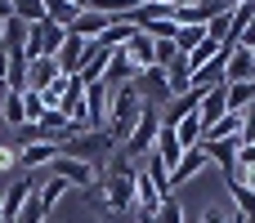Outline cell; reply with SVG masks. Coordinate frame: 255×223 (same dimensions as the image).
Returning a JSON list of instances; mask_svg holds the SVG:
<instances>
[{
    "instance_id": "1",
    "label": "cell",
    "mask_w": 255,
    "mask_h": 223,
    "mask_svg": "<svg viewBox=\"0 0 255 223\" xmlns=\"http://www.w3.org/2000/svg\"><path fill=\"white\" fill-rule=\"evenodd\" d=\"M134 179H139V165L130 161V156H112L108 165H103V174H99V206L108 210V215H130L134 210Z\"/></svg>"
},
{
    "instance_id": "2",
    "label": "cell",
    "mask_w": 255,
    "mask_h": 223,
    "mask_svg": "<svg viewBox=\"0 0 255 223\" xmlns=\"http://www.w3.org/2000/svg\"><path fill=\"white\" fill-rule=\"evenodd\" d=\"M139 107H143V98H139L134 85L112 89V103H108V134H112L117 148L130 139V130H134V121H139Z\"/></svg>"
},
{
    "instance_id": "3",
    "label": "cell",
    "mask_w": 255,
    "mask_h": 223,
    "mask_svg": "<svg viewBox=\"0 0 255 223\" xmlns=\"http://www.w3.org/2000/svg\"><path fill=\"white\" fill-rule=\"evenodd\" d=\"M58 156L103 165V161H112V156H117V143H112V134H108V130H81V134H72V139L58 148Z\"/></svg>"
},
{
    "instance_id": "4",
    "label": "cell",
    "mask_w": 255,
    "mask_h": 223,
    "mask_svg": "<svg viewBox=\"0 0 255 223\" xmlns=\"http://www.w3.org/2000/svg\"><path fill=\"white\" fill-rule=\"evenodd\" d=\"M157 130H161V107H157V103H143V107H139L134 130H130V139H126L117 152H121V156H130V161H143V156L152 152V143H157Z\"/></svg>"
},
{
    "instance_id": "5",
    "label": "cell",
    "mask_w": 255,
    "mask_h": 223,
    "mask_svg": "<svg viewBox=\"0 0 255 223\" xmlns=\"http://www.w3.org/2000/svg\"><path fill=\"white\" fill-rule=\"evenodd\" d=\"M49 174L54 179H63L67 188H99V165H90V161H72V156H58V161H49Z\"/></svg>"
},
{
    "instance_id": "6",
    "label": "cell",
    "mask_w": 255,
    "mask_h": 223,
    "mask_svg": "<svg viewBox=\"0 0 255 223\" xmlns=\"http://www.w3.org/2000/svg\"><path fill=\"white\" fill-rule=\"evenodd\" d=\"M36 197V179H13L4 192H0V223H18L22 206Z\"/></svg>"
},
{
    "instance_id": "7",
    "label": "cell",
    "mask_w": 255,
    "mask_h": 223,
    "mask_svg": "<svg viewBox=\"0 0 255 223\" xmlns=\"http://www.w3.org/2000/svg\"><path fill=\"white\" fill-rule=\"evenodd\" d=\"M134 89H139V98L143 103H157V107H166L175 94H170V80H166V72L161 67H148V72H139L134 76Z\"/></svg>"
},
{
    "instance_id": "8",
    "label": "cell",
    "mask_w": 255,
    "mask_h": 223,
    "mask_svg": "<svg viewBox=\"0 0 255 223\" xmlns=\"http://www.w3.org/2000/svg\"><path fill=\"white\" fill-rule=\"evenodd\" d=\"M36 130H40V139H45V143H58V148H63L72 134H81V125H76V121H67L63 112H45V116L36 121Z\"/></svg>"
},
{
    "instance_id": "9",
    "label": "cell",
    "mask_w": 255,
    "mask_h": 223,
    "mask_svg": "<svg viewBox=\"0 0 255 223\" xmlns=\"http://www.w3.org/2000/svg\"><path fill=\"white\" fill-rule=\"evenodd\" d=\"M108 58H112V49H103L99 40H90L85 63H81V72H76V80H81V85H99V80H103V72H108Z\"/></svg>"
},
{
    "instance_id": "10",
    "label": "cell",
    "mask_w": 255,
    "mask_h": 223,
    "mask_svg": "<svg viewBox=\"0 0 255 223\" xmlns=\"http://www.w3.org/2000/svg\"><path fill=\"white\" fill-rule=\"evenodd\" d=\"M85 49H90V40H81V36H72V31H67L63 49L54 54L58 72H63V76H76V72H81V63H85Z\"/></svg>"
},
{
    "instance_id": "11",
    "label": "cell",
    "mask_w": 255,
    "mask_h": 223,
    "mask_svg": "<svg viewBox=\"0 0 255 223\" xmlns=\"http://www.w3.org/2000/svg\"><path fill=\"white\" fill-rule=\"evenodd\" d=\"M134 76H139V67L126 58V49H112L108 72H103V85H108V89H121V85H134Z\"/></svg>"
},
{
    "instance_id": "12",
    "label": "cell",
    "mask_w": 255,
    "mask_h": 223,
    "mask_svg": "<svg viewBox=\"0 0 255 223\" xmlns=\"http://www.w3.org/2000/svg\"><path fill=\"white\" fill-rule=\"evenodd\" d=\"M202 170H206V152H202V148L184 152V156H179V161L170 165V192H175V188H184L188 179H197Z\"/></svg>"
},
{
    "instance_id": "13",
    "label": "cell",
    "mask_w": 255,
    "mask_h": 223,
    "mask_svg": "<svg viewBox=\"0 0 255 223\" xmlns=\"http://www.w3.org/2000/svg\"><path fill=\"white\" fill-rule=\"evenodd\" d=\"M224 116H229L224 85H211V89H206V98H202V107H197V121H202V130H211V125H220Z\"/></svg>"
},
{
    "instance_id": "14",
    "label": "cell",
    "mask_w": 255,
    "mask_h": 223,
    "mask_svg": "<svg viewBox=\"0 0 255 223\" xmlns=\"http://www.w3.org/2000/svg\"><path fill=\"white\" fill-rule=\"evenodd\" d=\"M238 139H211V143H202V152H206V165H220L224 174L238 165Z\"/></svg>"
},
{
    "instance_id": "15",
    "label": "cell",
    "mask_w": 255,
    "mask_h": 223,
    "mask_svg": "<svg viewBox=\"0 0 255 223\" xmlns=\"http://www.w3.org/2000/svg\"><path fill=\"white\" fill-rule=\"evenodd\" d=\"M108 27H112V18H108V13H99V9H85V13H76V22H72L67 31H72V36H81V40H99Z\"/></svg>"
},
{
    "instance_id": "16",
    "label": "cell",
    "mask_w": 255,
    "mask_h": 223,
    "mask_svg": "<svg viewBox=\"0 0 255 223\" xmlns=\"http://www.w3.org/2000/svg\"><path fill=\"white\" fill-rule=\"evenodd\" d=\"M121 49H126V58H130V63H134L139 72H148V67H157V63H152V54H157V40H152V36H143V31H134V36H130V40L121 45Z\"/></svg>"
},
{
    "instance_id": "17",
    "label": "cell",
    "mask_w": 255,
    "mask_h": 223,
    "mask_svg": "<svg viewBox=\"0 0 255 223\" xmlns=\"http://www.w3.org/2000/svg\"><path fill=\"white\" fill-rule=\"evenodd\" d=\"M49 161H58V143H27V148H18V170H40V165H49Z\"/></svg>"
},
{
    "instance_id": "18",
    "label": "cell",
    "mask_w": 255,
    "mask_h": 223,
    "mask_svg": "<svg viewBox=\"0 0 255 223\" xmlns=\"http://www.w3.org/2000/svg\"><path fill=\"white\" fill-rule=\"evenodd\" d=\"M251 76H255L251 49L233 45V49H229V67H224V85H238V80H251Z\"/></svg>"
},
{
    "instance_id": "19",
    "label": "cell",
    "mask_w": 255,
    "mask_h": 223,
    "mask_svg": "<svg viewBox=\"0 0 255 223\" xmlns=\"http://www.w3.org/2000/svg\"><path fill=\"white\" fill-rule=\"evenodd\" d=\"M152 156H157V161H161L166 170H170V165H175V161L184 156V148H179V139H175V130H170V125H161V130H157V143H152Z\"/></svg>"
},
{
    "instance_id": "20",
    "label": "cell",
    "mask_w": 255,
    "mask_h": 223,
    "mask_svg": "<svg viewBox=\"0 0 255 223\" xmlns=\"http://www.w3.org/2000/svg\"><path fill=\"white\" fill-rule=\"evenodd\" d=\"M58 76H63V72H58L54 58H36V63H27V89H36V94H40L49 80H58Z\"/></svg>"
},
{
    "instance_id": "21",
    "label": "cell",
    "mask_w": 255,
    "mask_h": 223,
    "mask_svg": "<svg viewBox=\"0 0 255 223\" xmlns=\"http://www.w3.org/2000/svg\"><path fill=\"white\" fill-rule=\"evenodd\" d=\"M161 201H166V197L157 192V183H152V179H148V174L139 170V179H134V210H143V215H152V210H157Z\"/></svg>"
},
{
    "instance_id": "22",
    "label": "cell",
    "mask_w": 255,
    "mask_h": 223,
    "mask_svg": "<svg viewBox=\"0 0 255 223\" xmlns=\"http://www.w3.org/2000/svg\"><path fill=\"white\" fill-rule=\"evenodd\" d=\"M224 103H229V112H247L255 103V76L238 80V85H224Z\"/></svg>"
},
{
    "instance_id": "23",
    "label": "cell",
    "mask_w": 255,
    "mask_h": 223,
    "mask_svg": "<svg viewBox=\"0 0 255 223\" xmlns=\"http://www.w3.org/2000/svg\"><path fill=\"white\" fill-rule=\"evenodd\" d=\"M0 121H4V125H13V130H22V125H27L22 94H13V89H4V94H0Z\"/></svg>"
},
{
    "instance_id": "24",
    "label": "cell",
    "mask_w": 255,
    "mask_h": 223,
    "mask_svg": "<svg viewBox=\"0 0 255 223\" xmlns=\"http://www.w3.org/2000/svg\"><path fill=\"white\" fill-rule=\"evenodd\" d=\"M224 183H229V192H233V206H238V215L255 223V192L247 188V183H238L233 174H224Z\"/></svg>"
},
{
    "instance_id": "25",
    "label": "cell",
    "mask_w": 255,
    "mask_h": 223,
    "mask_svg": "<svg viewBox=\"0 0 255 223\" xmlns=\"http://www.w3.org/2000/svg\"><path fill=\"white\" fill-rule=\"evenodd\" d=\"M175 139H179V148H184V152L202 148V121H197V112H193V116H184V121L175 125Z\"/></svg>"
},
{
    "instance_id": "26",
    "label": "cell",
    "mask_w": 255,
    "mask_h": 223,
    "mask_svg": "<svg viewBox=\"0 0 255 223\" xmlns=\"http://www.w3.org/2000/svg\"><path fill=\"white\" fill-rule=\"evenodd\" d=\"M36 27H40V45H45V58H54V54L63 49V40H67V27H58V22H49V18H45V22H36Z\"/></svg>"
},
{
    "instance_id": "27",
    "label": "cell",
    "mask_w": 255,
    "mask_h": 223,
    "mask_svg": "<svg viewBox=\"0 0 255 223\" xmlns=\"http://www.w3.org/2000/svg\"><path fill=\"white\" fill-rule=\"evenodd\" d=\"M130 36H134V22H126V18H117V22H112V27H108L103 36H99V45H103V49H121V45H126Z\"/></svg>"
},
{
    "instance_id": "28",
    "label": "cell",
    "mask_w": 255,
    "mask_h": 223,
    "mask_svg": "<svg viewBox=\"0 0 255 223\" xmlns=\"http://www.w3.org/2000/svg\"><path fill=\"white\" fill-rule=\"evenodd\" d=\"M63 192H67V183L63 179H45V183H36V201H40V210H49V206H58L63 201Z\"/></svg>"
},
{
    "instance_id": "29",
    "label": "cell",
    "mask_w": 255,
    "mask_h": 223,
    "mask_svg": "<svg viewBox=\"0 0 255 223\" xmlns=\"http://www.w3.org/2000/svg\"><path fill=\"white\" fill-rule=\"evenodd\" d=\"M9 4H13V18H22L27 27L45 22V0H9Z\"/></svg>"
},
{
    "instance_id": "30",
    "label": "cell",
    "mask_w": 255,
    "mask_h": 223,
    "mask_svg": "<svg viewBox=\"0 0 255 223\" xmlns=\"http://www.w3.org/2000/svg\"><path fill=\"white\" fill-rule=\"evenodd\" d=\"M76 13H81V9H76V4H67V0H45V18H49V22H58V27H72V22H76Z\"/></svg>"
},
{
    "instance_id": "31",
    "label": "cell",
    "mask_w": 255,
    "mask_h": 223,
    "mask_svg": "<svg viewBox=\"0 0 255 223\" xmlns=\"http://www.w3.org/2000/svg\"><path fill=\"white\" fill-rule=\"evenodd\" d=\"M139 4H143V0H94V9H99V13H108L112 22H117V18H130Z\"/></svg>"
},
{
    "instance_id": "32",
    "label": "cell",
    "mask_w": 255,
    "mask_h": 223,
    "mask_svg": "<svg viewBox=\"0 0 255 223\" xmlns=\"http://www.w3.org/2000/svg\"><path fill=\"white\" fill-rule=\"evenodd\" d=\"M139 31L152 36V40H175V36H179V22H175V18H157V22H143Z\"/></svg>"
},
{
    "instance_id": "33",
    "label": "cell",
    "mask_w": 255,
    "mask_h": 223,
    "mask_svg": "<svg viewBox=\"0 0 255 223\" xmlns=\"http://www.w3.org/2000/svg\"><path fill=\"white\" fill-rule=\"evenodd\" d=\"M202 40H206V27H197V22H193V27H179V36H175V49H179V54H193Z\"/></svg>"
},
{
    "instance_id": "34",
    "label": "cell",
    "mask_w": 255,
    "mask_h": 223,
    "mask_svg": "<svg viewBox=\"0 0 255 223\" xmlns=\"http://www.w3.org/2000/svg\"><path fill=\"white\" fill-rule=\"evenodd\" d=\"M220 49H224V45H215V40H202V45H197L193 54H184V58H188V72H197V67H206V63H211V58H215Z\"/></svg>"
},
{
    "instance_id": "35",
    "label": "cell",
    "mask_w": 255,
    "mask_h": 223,
    "mask_svg": "<svg viewBox=\"0 0 255 223\" xmlns=\"http://www.w3.org/2000/svg\"><path fill=\"white\" fill-rule=\"evenodd\" d=\"M152 223H184V206H179L175 197H166V201L152 210Z\"/></svg>"
},
{
    "instance_id": "36",
    "label": "cell",
    "mask_w": 255,
    "mask_h": 223,
    "mask_svg": "<svg viewBox=\"0 0 255 223\" xmlns=\"http://www.w3.org/2000/svg\"><path fill=\"white\" fill-rule=\"evenodd\" d=\"M22 112H27V125H36V121L45 116V103H40L36 89H22Z\"/></svg>"
},
{
    "instance_id": "37",
    "label": "cell",
    "mask_w": 255,
    "mask_h": 223,
    "mask_svg": "<svg viewBox=\"0 0 255 223\" xmlns=\"http://www.w3.org/2000/svg\"><path fill=\"white\" fill-rule=\"evenodd\" d=\"M18 223H45V210H40V201L31 197L27 206H22V215H18Z\"/></svg>"
},
{
    "instance_id": "38",
    "label": "cell",
    "mask_w": 255,
    "mask_h": 223,
    "mask_svg": "<svg viewBox=\"0 0 255 223\" xmlns=\"http://www.w3.org/2000/svg\"><path fill=\"white\" fill-rule=\"evenodd\" d=\"M229 174H233L238 183H247V188H251V192H255V165H233Z\"/></svg>"
},
{
    "instance_id": "39",
    "label": "cell",
    "mask_w": 255,
    "mask_h": 223,
    "mask_svg": "<svg viewBox=\"0 0 255 223\" xmlns=\"http://www.w3.org/2000/svg\"><path fill=\"white\" fill-rule=\"evenodd\" d=\"M18 170V152L13 148H0V174H13Z\"/></svg>"
},
{
    "instance_id": "40",
    "label": "cell",
    "mask_w": 255,
    "mask_h": 223,
    "mask_svg": "<svg viewBox=\"0 0 255 223\" xmlns=\"http://www.w3.org/2000/svg\"><path fill=\"white\" fill-rule=\"evenodd\" d=\"M238 165H255V143H242L238 148Z\"/></svg>"
},
{
    "instance_id": "41",
    "label": "cell",
    "mask_w": 255,
    "mask_h": 223,
    "mask_svg": "<svg viewBox=\"0 0 255 223\" xmlns=\"http://www.w3.org/2000/svg\"><path fill=\"white\" fill-rule=\"evenodd\" d=\"M4 89H9V54L0 49V94H4Z\"/></svg>"
},
{
    "instance_id": "42",
    "label": "cell",
    "mask_w": 255,
    "mask_h": 223,
    "mask_svg": "<svg viewBox=\"0 0 255 223\" xmlns=\"http://www.w3.org/2000/svg\"><path fill=\"white\" fill-rule=\"evenodd\" d=\"M202 223H229V215H224V210H206V215H202Z\"/></svg>"
},
{
    "instance_id": "43",
    "label": "cell",
    "mask_w": 255,
    "mask_h": 223,
    "mask_svg": "<svg viewBox=\"0 0 255 223\" xmlns=\"http://www.w3.org/2000/svg\"><path fill=\"white\" fill-rule=\"evenodd\" d=\"M170 9H193V4H202V0H166Z\"/></svg>"
},
{
    "instance_id": "44",
    "label": "cell",
    "mask_w": 255,
    "mask_h": 223,
    "mask_svg": "<svg viewBox=\"0 0 255 223\" xmlns=\"http://www.w3.org/2000/svg\"><path fill=\"white\" fill-rule=\"evenodd\" d=\"M4 18H13V4H9V0H0V22H4Z\"/></svg>"
},
{
    "instance_id": "45",
    "label": "cell",
    "mask_w": 255,
    "mask_h": 223,
    "mask_svg": "<svg viewBox=\"0 0 255 223\" xmlns=\"http://www.w3.org/2000/svg\"><path fill=\"white\" fill-rule=\"evenodd\" d=\"M67 4H76L81 13H85V9H94V0H67Z\"/></svg>"
},
{
    "instance_id": "46",
    "label": "cell",
    "mask_w": 255,
    "mask_h": 223,
    "mask_svg": "<svg viewBox=\"0 0 255 223\" xmlns=\"http://www.w3.org/2000/svg\"><path fill=\"white\" fill-rule=\"evenodd\" d=\"M134 223H152V215H143V210H139V219H134Z\"/></svg>"
},
{
    "instance_id": "47",
    "label": "cell",
    "mask_w": 255,
    "mask_h": 223,
    "mask_svg": "<svg viewBox=\"0 0 255 223\" xmlns=\"http://www.w3.org/2000/svg\"><path fill=\"white\" fill-rule=\"evenodd\" d=\"M229 223H251V219H242V215H229Z\"/></svg>"
},
{
    "instance_id": "48",
    "label": "cell",
    "mask_w": 255,
    "mask_h": 223,
    "mask_svg": "<svg viewBox=\"0 0 255 223\" xmlns=\"http://www.w3.org/2000/svg\"><path fill=\"white\" fill-rule=\"evenodd\" d=\"M0 40H4V22H0Z\"/></svg>"
},
{
    "instance_id": "49",
    "label": "cell",
    "mask_w": 255,
    "mask_h": 223,
    "mask_svg": "<svg viewBox=\"0 0 255 223\" xmlns=\"http://www.w3.org/2000/svg\"><path fill=\"white\" fill-rule=\"evenodd\" d=\"M251 63H255V49H251Z\"/></svg>"
}]
</instances>
